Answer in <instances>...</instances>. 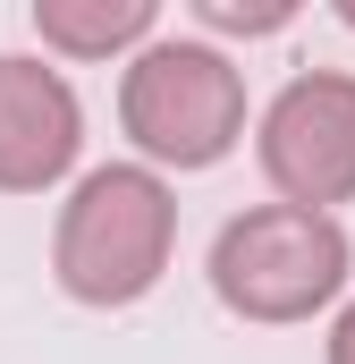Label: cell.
Wrapping results in <instances>:
<instances>
[{
	"instance_id": "obj_6",
	"label": "cell",
	"mask_w": 355,
	"mask_h": 364,
	"mask_svg": "<svg viewBox=\"0 0 355 364\" xmlns=\"http://www.w3.org/2000/svg\"><path fill=\"white\" fill-rule=\"evenodd\" d=\"M153 26H161L153 0H34V34H43V51H68V60L144 51Z\"/></svg>"
},
{
	"instance_id": "obj_7",
	"label": "cell",
	"mask_w": 355,
	"mask_h": 364,
	"mask_svg": "<svg viewBox=\"0 0 355 364\" xmlns=\"http://www.w3.org/2000/svg\"><path fill=\"white\" fill-rule=\"evenodd\" d=\"M195 17L220 34H279L296 17V0H195Z\"/></svg>"
},
{
	"instance_id": "obj_2",
	"label": "cell",
	"mask_w": 355,
	"mask_h": 364,
	"mask_svg": "<svg viewBox=\"0 0 355 364\" xmlns=\"http://www.w3.org/2000/svg\"><path fill=\"white\" fill-rule=\"evenodd\" d=\"M119 127L144 153V170H212L246 136V77L212 43L153 34L119 77Z\"/></svg>"
},
{
	"instance_id": "obj_5",
	"label": "cell",
	"mask_w": 355,
	"mask_h": 364,
	"mask_svg": "<svg viewBox=\"0 0 355 364\" xmlns=\"http://www.w3.org/2000/svg\"><path fill=\"white\" fill-rule=\"evenodd\" d=\"M85 153V102L51 60L0 51V195H43Z\"/></svg>"
},
{
	"instance_id": "obj_3",
	"label": "cell",
	"mask_w": 355,
	"mask_h": 364,
	"mask_svg": "<svg viewBox=\"0 0 355 364\" xmlns=\"http://www.w3.org/2000/svg\"><path fill=\"white\" fill-rule=\"evenodd\" d=\"M347 272L355 246L330 212L254 203L212 237V296L237 322H313L322 305H339Z\"/></svg>"
},
{
	"instance_id": "obj_1",
	"label": "cell",
	"mask_w": 355,
	"mask_h": 364,
	"mask_svg": "<svg viewBox=\"0 0 355 364\" xmlns=\"http://www.w3.org/2000/svg\"><path fill=\"white\" fill-rule=\"evenodd\" d=\"M178 255V195L161 170L144 161H110L85 170L77 195L60 203V229H51V272L77 305H136L153 296L161 272Z\"/></svg>"
},
{
	"instance_id": "obj_8",
	"label": "cell",
	"mask_w": 355,
	"mask_h": 364,
	"mask_svg": "<svg viewBox=\"0 0 355 364\" xmlns=\"http://www.w3.org/2000/svg\"><path fill=\"white\" fill-rule=\"evenodd\" d=\"M330 364H355V305L330 322Z\"/></svg>"
},
{
	"instance_id": "obj_4",
	"label": "cell",
	"mask_w": 355,
	"mask_h": 364,
	"mask_svg": "<svg viewBox=\"0 0 355 364\" xmlns=\"http://www.w3.org/2000/svg\"><path fill=\"white\" fill-rule=\"evenodd\" d=\"M254 161L279 186V203L339 220V203H355V77L347 68L288 77L254 127Z\"/></svg>"
},
{
	"instance_id": "obj_9",
	"label": "cell",
	"mask_w": 355,
	"mask_h": 364,
	"mask_svg": "<svg viewBox=\"0 0 355 364\" xmlns=\"http://www.w3.org/2000/svg\"><path fill=\"white\" fill-rule=\"evenodd\" d=\"M339 17H347V26H355V0H339Z\"/></svg>"
}]
</instances>
